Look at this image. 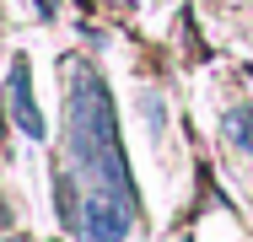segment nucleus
<instances>
[{
	"instance_id": "nucleus-1",
	"label": "nucleus",
	"mask_w": 253,
	"mask_h": 242,
	"mask_svg": "<svg viewBox=\"0 0 253 242\" xmlns=\"http://www.w3.org/2000/svg\"><path fill=\"white\" fill-rule=\"evenodd\" d=\"M70 161L81 172V199H124V204H135L129 172H124V151H119L113 102L102 92L97 70H86V65H76V76H70Z\"/></svg>"
},
{
	"instance_id": "nucleus-2",
	"label": "nucleus",
	"mask_w": 253,
	"mask_h": 242,
	"mask_svg": "<svg viewBox=\"0 0 253 242\" xmlns=\"http://www.w3.org/2000/svg\"><path fill=\"white\" fill-rule=\"evenodd\" d=\"M5 92H11V119L22 124V135H27V140H43L49 129H43V113L33 108V70H27V59H22V54L11 59V76H5Z\"/></svg>"
},
{
	"instance_id": "nucleus-3",
	"label": "nucleus",
	"mask_w": 253,
	"mask_h": 242,
	"mask_svg": "<svg viewBox=\"0 0 253 242\" xmlns=\"http://www.w3.org/2000/svg\"><path fill=\"white\" fill-rule=\"evenodd\" d=\"M221 129H226V140L237 145V151H253V108H248V102H237V108H226V119H221Z\"/></svg>"
}]
</instances>
